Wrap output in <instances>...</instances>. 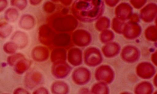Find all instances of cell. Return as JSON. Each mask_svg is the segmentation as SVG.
I'll return each instance as SVG.
<instances>
[{"label": "cell", "mask_w": 157, "mask_h": 94, "mask_svg": "<svg viewBox=\"0 0 157 94\" xmlns=\"http://www.w3.org/2000/svg\"><path fill=\"white\" fill-rule=\"evenodd\" d=\"M104 8L102 0H76L72 10L76 15L95 17L103 12Z\"/></svg>", "instance_id": "1"}, {"label": "cell", "mask_w": 157, "mask_h": 94, "mask_svg": "<svg viewBox=\"0 0 157 94\" xmlns=\"http://www.w3.org/2000/svg\"><path fill=\"white\" fill-rule=\"evenodd\" d=\"M18 12L14 8L7 9L5 13V18L6 20L10 22H14L16 21L18 17Z\"/></svg>", "instance_id": "2"}, {"label": "cell", "mask_w": 157, "mask_h": 94, "mask_svg": "<svg viewBox=\"0 0 157 94\" xmlns=\"http://www.w3.org/2000/svg\"><path fill=\"white\" fill-rule=\"evenodd\" d=\"M12 27L6 23H0V37L6 38L8 37L12 32Z\"/></svg>", "instance_id": "3"}, {"label": "cell", "mask_w": 157, "mask_h": 94, "mask_svg": "<svg viewBox=\"0 0 157 94\" xmlns=\"http://www.w3.org/2000/svg\"><path fill=\"white\" fill-rule=\"evenodd\" d=\"M23 33L22 32L17 31L11 37V40L14 44H16L17 47L21 48L24 47V40L23 39H21L23 37Z\"/></svg>", "instance_id": "4"}, {"label": "cell", "mask_w": 157, "mask_h": 94, "mask_svg": "<svg viewBox=\"0 0 157 94\" xmlns=\"http://www.w3.org/2000/svg\"><path fill=\"white\" fill-rule=\"evenodd\" d=\"M27 0H11L10 4L12 6L19 10H23L27 5Z\"/></svg>", "instance_id": "5"}, {"label": "cell", "mask_w": 157, "mask_h": 94, "mask_svg": "<svg viewBox=\"0 0 157 94\" xmlns=\"http://www.w3.org/2000/svg\"><path fill=\"white\" fill-rule=\"evenodd\" d=\"M17 48V46L13 43H7L4 45V51L7 54H13Z\"/></svg>", "instance_id": "6"}, {"label": "cell", "mask_w": 157, "mask_h": 94, "mask_svg": "<svg viewBox=\"0 0 157 94\" xmlns=\"http://www.w3.org/2000/svg\"><path fill=\"white\" fill-rule=\"evenodd\" d=\"M7 0H0V12L5 10L7 6Z\"/></svg>", "instance_id": "7"}, {"label": "cell", "mask_w": 157, "mask_h": 94, "mask_svg": "<svg viewBox=\"0 0 157 94\" xmlns=\"http://www.w3.org/2000/svg\"><path fill=\"white\" fill-rule=\"evenodd\" d=\"M14 93L15 94H20V93H28V92L24 90L22 88H17L15 91H14Z\"/></svg>", "instance_id": "8"}, {"label": "cell", "mask_w": 157, "mask_h": 94, "mask_svg": "<svg viewBox=\"0 0 157 94\" xmlns=\"http://www.w3.org/2000/svg\"><path fill=\"white\" fill-rule=\"evenodd\" d=\"M41 1L42 0H29V3L33 5H37L40 3Z\"/></svg>", "instance_id": "9"}, {"label": "cell", "mask_w": 157, "mask_h": 94, "mask_svg": "<svg viewBox=\"0 0 157 94\" xmlns=\"http://www.w3.org/2000/svg\"><path fill=\"white\" fill-rule=\"evenodd\" d=\"M59 1H60L62 3H63L64 5H70L71 2L72 1V0H59Z\"/></svg>", "instance_id": "10"}, {"label": "cell", "mask_w": 157, "mask_h": 94, "mask_svg": "<svg viewBox=\"0 0 157 94\" xmlns=\"http://www.w3.org/2000/svg\"><path fill=\"white\" fill-rule=\"evenodd\" d=\"M53 1H55V2H58V0H53Z\"/></svg>", "instance_id": "11"}]
</instances>
